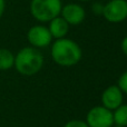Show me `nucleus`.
Listing matches in <instances>:
<instances>
[{"mask_svg":"<svg viewBox=\"0 0 127 127\" xmlns=\"http://www.w3.org/2000/svg\"><path fill=\"white\" fill-rule=\"evenodd\" d=\"M50 55L57 65L62 67H72L80 62L83 51L76 41L65 37L55 39L51 44Z\"/></svg>","mask_w":127,"mask_h":127,"instance_id":"f257e3e1","label":"nucleus"},{"mask_svg":"<svg viewBox=\"0 0 127 127\" xmlns=\"http://www.w3.org/2000/svg\"><path fill=\"white\" fill-rule=\"evenodd\" d=\"M45 59L39 49L35 47H24L15 55V65L18 72L22 76H33L41 70Z\"/></svg>","mask_w":127,"mask_h":127,"instance_id":"f03ea898","label":"nucleus"},{"mask_svg":"<svg viewBox=\"0 0 127 127\" xmlns=\"http://www.w3.org/2000/svg\"><path fill=\"white\" fill-rule=\"evenodd\" d=\"M62 0H31L30 13L37 21L49 22L60 15Z\"/></svg>","mask_w":127,"mask_h":127,"instance_id":"7ed1b4c3","label":"nucleus"},{"mask_svg":"<svg viewBox=\"0 0 127 127\" xmlns=\"http://www.w3.org/2000/svg\"><path fill=\"white\" fill-rule=\"evenodd\" d=\"M103 16L110 24H119L127 19V0H109L104 4Z\"/></svg>","mask_w":127,"mask_h":127,"instance_id":"20e7f679","label":"nucleus"},{"mask_svg":"<svg viewBox=\"0 0 127 127\" xmlns=\"http://www.w3.org/2000/svg\"><path fill=\"white\" fill-rule=\"evenodd\" d=\"M86 123L89 127H112L114 125L113 112L104 106H95L87 113Z\"/></svg>","mask_w":127,"mask_h":127,"instance_id":"39448f33","label":"nucleus"},{"mask_svg":"<svg viewBox=\"0 0 127 127\" xmlns=\"http://www.w3.org/2000/svg\"><path fill=\"white\" fill-rule=\"evenodd\" d=\"M27 40L31 47L39 49L51 45L53 37L49 32L48 27L42 26V25H35L29 28L27 32Z\"/></svg>","mask_w":127,"mask_h":127,"instance_id":"423d86ee","label":"nucleus"},{"mask_svg":"<svg viewBox=\"0 0 127 127\" xmlns=\"http://www.w3.org/2000/svg\"><path fill=\"white\" fill-rule=\"evenodd\" d=\"M60 16L67 21L69 26H78L85 20L86 11L81 4L70 2L62 7Z\"/></svg>","mask_w":127,"mask_h":127,"instance_id":"0eeeda50","label":"nucleus"},{"mask_svg":"<svg viewBox=\"0 0 127 127\" xmlns=\"http://www.w3.org/2000/svg\"><path fill=\"white\" fill-rule=\"evenodd\" d=\"M124 94L117 85L108 86L101 94V104L105 108L114 110L123 104Z\"/></svg>","mask_w":127,"mask_h":127,"instance_id":"6e6552de","label":"nucleus"},{"mask_svg":"<svg viewBox=\"0 0 127 127\" xmlns=\"http://www.w3.org/2000/svg\"><path fill=\"white\" fill-rule=\"evenodd\" d=\"M48 24V29L53 39L65 38L67 36L68 31H69V25L67 24V21L60 15L55 17L54 19H51Z\"/></svg>","mask_w":127,"mask_h":127,"instance_id":"1a4fd4ad","label":"nucleus"},{"mask_svg":"<svg viewBox=\"0 0 127 127\" xmlns=\"http://www.w3.org/2000/svg\"><path fill=\"white\" fill-rule=\"evenodd\" d=\"M15 65V55L7 48H0V70H9Z\"/></svg>","mask_w":127,"mask_h":127,"instance_id":"9d476101","label":"nucleus"},{"mask_svg":"<svg viewBox=\"0 0 127 127\" xmlns=\"http://www.w3.org/2000/svg\"><path fill=\"white\" fill-rule=\"evenodd\" d=\"M113 119L114 124L121 125L123 127L127 126V105L122 104L119 107L113 110Z\"/></svg>","mask_w":127,"mask_h":127,"instance_id":"9b49d317","label":"nucleus"},{"mask_svg":"<svg viewBox=\"0 0 127 127\" xmlns=\"http://www.w3.org/2000/svg\"><path fill=\"white\" fill-rule=\"evenodd\" d=\"M117 86H118L119 89L123 92V94L127 95V71L123 72V74L121 75V77L118 78Z\"/></svg>","mask_w":127,"mask_h":127,"instance_id":"f8f14e48","label":"nucleus"},{"mask_svg":"<svg viewBox=\"0 0 127 127\" xmlns=\"http://www.w3.org/2000/svg\"><path fill=\"white\" fill-rule=\"evenodd\" d=\"M64 127H89L87 125L85 121H80V119H71V121L67 122Z\"/></svg>","mask_w":127,"mask_h":127,"instance_id":"ddd939ff","label":"nucleus"},{"mask_svg":"<svg viewBox=\"0 0 127 127\" xmlns=\"http://www.w3.org/2000/svg\"><path fill=\"white\" fill-rule=\"evenodd\" d=\"M103 10H104V4L100 2H94L92 6V11L97 16H101L103 15Z\"/></svg>","mask_w":127,"mask_h":127,"instance_id":"4468645a","label":"nucleus"},{"mask_svg":"<svg viewBox=\"0 0 127 127\" xmlns=\"http://www.w3.org/2000/svg\"><path fill=\"white\" fill-rule=\"evenodd\" d=\"M121 48H122V51L124 53V55L127 56V36H126V37H124L123 40H122Z\"/></svg>","mask_w":127,"mask_h":127,"instance_id":"2eb2a0df","label":"nucleus"},{"mask_svg":"<svg viewBox=\"0 0 127 127\" xmlns=\"http://www.w3.org/2000/svg\"><path fill=\"white\" fill-rule=\"evenodd\" d=\"M4 10H6V0H0V19L3 16Z\"/></svg>","mask_w":127,"mask_h":127,"instance_id":"dca6fc26","label":"nucleus"},{"mask_svg":"<svg viewBox=\"0 0 127 127\" xmlns=\"http://www.w3.org/2000/svg\"><path fill=\"white\" fill-rule=\"evenodd\" d=\"M112 127H123V126H121V125H116V124H114Z\"/></svg>","mask_w":127,"mask_h":127,"instance_id":"f3484780","label":"nucleus"},{"mask_svg":"<svg viewBox=\"0 0 127 127\" xmlns=\"http://www.w3.org/2000/svg\"><path fill=\"white\" fill-rule=\"evenodd\" d=\"M78 1H81V2H88V1H90V0H78Z\"/></svg>","mask_w":127,"mask_h":127,"instance_id":"a211bd4d","label":"nucleus"}]
</instances>
